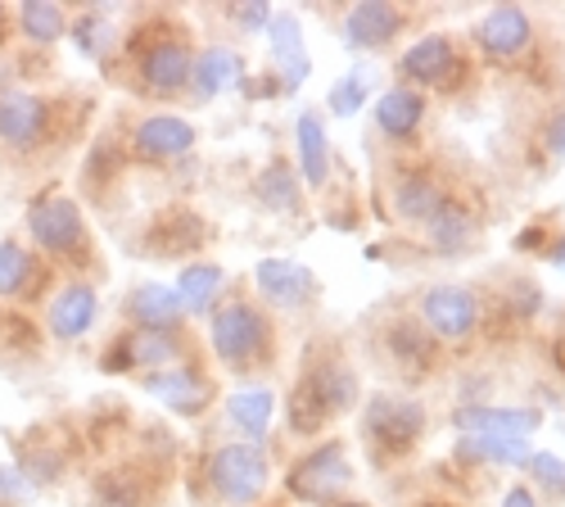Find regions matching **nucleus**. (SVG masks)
Segmentation results:
<instances>
[{
	"mask_svg": "<svg viewBox=\"0 0 565 507\" xmlns=\"http://www.w3.org/2000/svg\"><path fill=\"white\" fill-rule=\"evenodd\" d=\"M470 236H476V222H470V213H461L457 204H444L435 218H430V241L439 250H461Z\"/></svg>",
	"mask_w": 565,
	"mask_h": 507,
	"instance_id": "32",
	"label": "nucleus"
},
{
	"mask_svg": "<svg viewBox=\"0 0 565 507\" xmlns=\"http://www.w3.org/2000/svg\"><path fill=\"white\" fill-rule=\"evenodd\" d=\"M19 28H23V36H28V41L51 45V41H60V36H64L68 19H64V10H60V6H51V0H28V6L19 10Z\"/></svg>",
	"mask_w": 565,
	"mask_h": 507,
	"instance_id": "31",
	"label": "nucleus"
},
{
	"mask_svg": "<svg viewBox=\"0 0 565 507\" xmlns=\"http://www.w3.org/2000/svg\"><path fill=\"white\" fill-rule=\"evenodd\" d=\"M452 68V41L448 36H420L403 55V73L416 82H444Z\"/></svg>",
	"mask_w": 565,
	"mask_h": 507,
	"instance_id": "25",
	"label": "nucleus"
},
{
	"mask_svg": "<svg viewBox=\"0 0 565 507\" xmlns=\"http://www.w3.org/2000/svg\"><path fill=\"white\" fill-rule=\"evenodd\" d=\"M530 14L525 10H515V6H498V10H489L484 19H480V45L489 55H498V60H507V55H521L525 45H530Z\"/></svg>",
	"mask_w": 565,
	"mask_h": 507,
	"instance_id": "15",
	"label": "nucleus"
},
{
	"mask_svg": "<svg viewBox=\"0 0 565 507\" xmlns=\"http://www.w3.org/2000/svg\"><path fill=\"white\" fill-rule=\"evenodd\" d=\"M131 317L140 321V331H172L185 317V308H181L177 291H168V286H140L131 295Z\"/></svg>",
	"mask_w": 565,
	"mask_h": 507,
	"instance_id": "21",
	"label": "nucleus"
},
{
	"mask_svg": "<svg viewBox=\"0 0 565 507\" xmlns=\"http://www.w3.org/2000/svg\"><path fill=\"white\" fill-rule=\"evenodd\" d=\"M362 426H366V440H371L375 453L398 457L420 440V431H426V408H420L416 399L375 394L362 412Z\"/></svg>",
	"mask_w": 565,
	"mask_h": 507,
	"instance_id": "2",
	"label": "nucleus"
},
{
	"mask_svg": "<svg viewBox=\"0 0 565 507\" xmlns=\"http://www.w3.org/2000/svg\"><path fill=\"white\" fill-rule=\"evenodd\" d=\"M390 345H394L403 367H426L430 362V340H426V331H420L416 321H398V327L390 331Z\"/></svg>",
	"mask_w": 565,
	"mask_h": 507,
	"instance_id": "34",
	"label": "nucleus"
},
{
	"mask_svg": "<svg viewBox=\"0 0 565 507\" xmlns=\"http://www.w3.org/2000/svg\"><path fill=\"white\" fill-rule=\"evenodd\" d=\"M457 457L466 463H530V440H493V435H461Z\"/></svg>",
	"mask_w": 565,
	"mask_h": 507,
	"instance_id": "26",
	"label": "nucleus"
},
{
	"mask_svg": "<svg viewBox=\"0 0 565 507\" xmlns=\"http://www.w3.org/2000/svg\"><path fill=\"white\" fill-rule=\"evenodd\" d=\"M420 114H426V101H420L412 86L385 91V96L375 101V123H381V131H390V136H412Z\"/></svg>",
	"mask_w": 565,
	"mask_h": 507,
	"instance_id": "24",
	"label": "nucleus"
},
{
	"mask_svg": "<svg viewBox=\"0 0 565 507\" xmlns=\"http://www.w3.org/2000/svg\"><path fill=\"white\" fill-rule=\"evenodd\" d=\"M530 472L539 476V485H547L552 494H565V463L556 453H530Z\"/></svg>",
	"mask_w": 565,
	"mask_h": 507,
	"instance_id": "37",
	"label": "nucleus"
},
{
	"mask_svg": "<svg viewBox=\"0 0 565 507\" xmlns=\"http://www.w3.org/2000/svg\"><path fill=\"white\" fill-rule=\"evenodd\" d=\"M547 150H552L556 159L565 155V109H561V114L552 118V127H547Z\"/></svg>",
	"mask_w": 565,
	"mask_h": 507,
	"instance_id": "40",
	"label": "nucleus"
},
{
	"mask_svg": "<svg viewBox=\"0 0 565 507\" xmlns=\"http://www.w3.org/2000/svg\"><path fill=\"white\" fill-rule=\"evenodd\" d=\"M45 127H51V105L32 96V91L0 86V141L10 150H32L41 146Z\"/></svg>",
	"mask_w": 565,
	"mask_h": 507,
	"instance_id": "6",
	"label": "nucleus"
},
{
	"mask_svg": "<svg viewBox=\"0 0 565 507\" xmlns=\"http://www.w3.org/2000/svg\"><path fill=\"white\" fill-rule=\"evenodd\" d=\"M299 385L317 399V408L326 412V418H335V412L358 403V377H353L349 362H317Z\"/></svg>",
	"mask_w": 565,
	"mask_h": 507,
	"instance_id": "14",
	"label": "nucleus"
},
{
	"mask_svg": "<svg viewBox=\"0 0 565 507\" xmlns=\"http://www.w3.org/2000/svg\"><path fill=\"white\" fill-rule=\"evenodd\" d=\"M457 431L466 435H493V440H530L539 431L534 408H484V403H461L452 412Z\"/></svg>",
	"mask_w": 565,
	"mask_h": 507,
	"instance_id": "7",
	"label": "nucleus"
},
{
	"mask_svg": "<svg viewBox=\"0 0 565 507\" xmlns=\"http://www.w3.org/2000/svg\"><path fill=\"white\" fill-rule=\"evenodd\" d=\"M398 28H403V14L394 6H381V0H362V6H353L344 19V36H349L353 51H371V45L394 41Z\"/></svg>",
	"mask_w": 565,
	"mask_h": 507,
	"instance_id": "17",
	"label": "nucleus"
},
{
	"mask_svg": "<svg viewBox=\"0 0 565 507\" xmlns=\"http://www.w3.org/2000/svg\"><path fill=\"white\" fill-rule=\"evenodd\" d=\"M226 412H231V422L241 426L245 435H263L271 426V412H276V399L271 390H235L226 399Z\"/></svg>",
	"mask_w": 565,
	"mask_h": 507,
	"instance_id": "28",
	"label": "nucleus"
},
{
	"mask_svg": "<svg viewBox=\"0 0 565 507\" xmlns=\"http://www.w3.org/2000/svg\"><path fill=\"white\" fill-rule=\"evenodd\" d=\"M146 390L154 399H163L172 412H181V418H195V412H204L213 399V385L195 372V367H163V372H154L146 381Z\"/></svg>",
	"mask_w": 565,
	"mask_h": 507,
	"instance_id": "10",
	"label": "nucleus"
},
{
	"mask_svg": "<svg viewBox=\"0 0 565 507\" xmlns=\"http://www.w3.org/2000/svg\"><path fill=\"white\" fill-rule=\"evenodd\" d=\"M502 507H539V498H534L530 489H511V494L502 498Z\"/></svg>",
	"mask_w": 565,
	"mask_h": 507,
	"instance_id": "41",
	"label": "nucleus"
},
{
	"mask_svg": "<svg viewBox=\"0 0 565 507\" xmlns=\"http://www.w3.org/2000/svg\"><path fill=\"white\" fill-rule=\"evenodd\" d=\"M476 295L461 291V286H435L426 295V321H430V331L444 336V340H461L476 331Z\"/></svg>",
	"mask_w": 565,
	"mask_h": 507,
	"instance_id": "9",
	"label": "nucleus"
},
{
	"mask_svg": "<svg viewBox=\"0 0 565 507\" xmlns=\"http://www.w3.org/2000/svg\"><path fill=\"white\" fill-rule=\"evenodd\" d=\"M362 101H366V73H344L335 86H331V109L340 114V118H353L358 109H362Z\"/></svg>",
	"mask_w": 565,
	"mask_h": 507,
	"instance_id": "36",
	"label": "nucleus"
},
{
	"mask_svg": "<svg viewBox=\"0 0 565 507\" xmlns=\"http://www.w3.org/2000/svg\"><path fill=\"white\" fill-rule=\"evenodd\" d=\"M241 55L231 51V45H209V51H200L195 68H191V82L200 96H222V91L241 86Z\"/></svg>",
	"mask_w": 565,
	"mask_h": 507,
	"instance_id": "20",
	"label": "nucleus"
},
{
	"mask_svg": "<svg viewBox=\"0 0 565 507\" xmlns=\"http://www.w3.org/2000/svg\"><path fill=\"white\" fill-rule=\"evenodd\" d=\"M209 480L226 503H254L267 489V453L258 444H226L209 457Z\"/></svg>",
	"mask_w": 565,
	"mask_h": 507,
	"instance_id": "4",
	"label": "nucleus"
},
{
	"mask_svg": "<svg viewBox=\"0 0 565 507\" xmlns=\"http://www.w3.org/2000/svg\"><path fill=\"white\" fill-rule=\"evenodd\" d=\"M299 163H303V181L308 187H326L331 177V141H326V127L317 114H299Z\"/></svg>",
	"mask_w": 565,
	"mask_h": 507,
	"instance_id": "22",
	"label": "nucleus"
},
{
	"mask_svg": "<svg viewBox=\"0 0 565 507\" xmlns=\"http://www.w3.org/2000/svg\"><path fill=\"white\" fill-rule=\"evenodd\" d=\"M222 267L217 263H191V267H181V276H177V299H181V308L185 313H209L213 308V299H217V291H222Z\"/></svg>",
	"mask_w": 565,
	"mask_h": 507,
	"instance_id": "23",
	"label": "nucleus"
},
{
	"mask_svg": "<svg viewBox=\"0 0 565 507\" xmlns=\"http://www.w3.org/2000/svg\"><path fill=\"white\" fill-rule=\"evenodd\" d=\"M177 362V340L172 331H127L109 353V372H131V367H172Z\"/></svg>",
	"mask_w": 565,
	"mask_h": 507,
	"instance_id": "12",
	"label": "nucleus"
},
{
	"mask_svg": "<svg viewBox=\"0 0 565 507\" xmlns=\"http://www.w3.org/2000/svg\"><path fill=\"white\" fill-rule=\"evenodd\" d=\"M209 340H213V353L235 367V372H245V367L254 358H263L267 349V317L245 304V299H235V304H222L213 313V327H209Z\"/></svg>",
	"mask_w": 565,
	"mask_h": 507,
	"instance_id": "1",
	"label": "nucleus"
},
{
	"mask_svg": "<svg viewBox=\"0 0 565 507\" xmlns=\"http://www.w3.org/2000/svg\"><path fill=\"white\" fill-rule=\"evenodd\" d=\"M191 45H185L181 36H168V41H154L146 55H140V77H146L150 91H159V96H172V91H181L185 82H191Z\"/></svg>",
	"mask_w": 565,
	"mask_h": 507,
	"instance_id": "8",
	"label": "nucleus"
},
{
	"mask_svg": "<svg viewBox=\"0 0 565 507\" xmlns=\"http://www.w3.org/2000/svg\"><path fill=\"white\" fill-rule=\"evenodd\" d=\"M0 28H6V10H0Z\"/></svg>",
	"mask_w": 565,
	"mask_h": 507,
	"instance_id": "45",
	"label": "nucleus"
},
{
	"mask_svg": "<svg viewBox=\"0 0 565 507\" xmlns=\"http://www.w3.org/2000/svg\"><path fill=\"white\" fill-rule=\"evenodd\" d=\"M353 480V467L340 444H321L290 467V494L303 503H335V494Z\"/></svg>",
	"mask_w": 565,
	"mask_h": 507,
	"instance_id": "5",
	"label": "nucleus"
},
{
	"mask_svg": "<svg viewBox=\"0 0 565 507\" xmlns=\"http://www.w3.org/2000/svg\"><path fill=\"white\" fill-rule=\"evenodd\" d=\"M335 507H366V503H335Z\"/></svg>",
	"mask_w": 565,
	"mask_h": 507,
	"instance_id": "44",
	"label": "nucleus"
},
{
	"mask_svg": "<svg viewBox=\"0 0 565 507\" xmlns=\"http://www.w3.org/2000/svg\"><path fill=\"white\" fill-rule=\"evenodd\" d=\"M96 498H100V507H140L146 503V485L136 480V472H109V476H100Z\"/></svg>",
	"mask_w": 565,
	"mask_h": 507,
	"instance_id": "33",
	"label": "nucleus"
},
{
	"mask_svg": "<svg viewBox=\"0 0 565 507\" xmlns=\"http://www.w3.org/2000/svg\"><path fill=\"white\" fill-rule=\"evenodd\" d=\"M32 485L19 476V467H0V503H14V498H23Z\"/></svg>",
	"mask_w": 565,
	"mask_h": 507,
	"instance_id": "38",
	"label": "nucleus"
},
{
	"mask_svg": "<svg viewBox=\"0 0 565 507\" xmlns=\"http://www.w3.org/2000/svg\"><path fill=\"white\" fill-rule=\"evenodd\" d=\"M96 291H90L86 282H73V286H64L60 295H55V304H51V336H60V340H77V336H86L90 331V321H96Z\"/></svg>",
	"mask_w": 565,
	"mask_h": 507,
	"instance_id": "18",
	"label": "nucleus"
},
{
	"mask_svg": "<svg viewBox=\"0 0 565 507\" xmlns=\"http://www.w3.org/2000/svg\"><path fill=\"white\" fill-rule=\"evenodd\" d=\"M254 282H258V291H263L271 304H280V308H299V304H308L312 291H317L312 272H308L303 263H290V258H263V263L254 267Z\"/></svg>",
	"mask_w": 565,
	"mask_h": 507,
	"instance_id": "11",
	"label": "nucleus"
},
{
	"mask_svg": "<svg viewBox=\"0 0 565 507\" xmlns=\"http://www.w3.org/2000/svg\"><path fill=\"white\" fill-rule=\"evenodd\" d=\"M267 36H271V60L280 68V82H286V91L303 86V77H308V51H303L299 19L295 14H271Z\"/></svg>",
	"mask_w": 565,
	"mask_h": 507,
	"instance_id": "16",
	"label": "nucleus"
},
{
	"mask_svg": "<svg viewBox=\"0 0 565 507\" xmlns=\"http://www.w3.org/2000/svg\"><path fill=\"white\" fill-rule=\"evenodd\" d=\"M45 272L36 254H28L19 241H0V299H32Z\"/></svg>",
	"mask_w": 565,
	"mask_h": 507,
	"instance_id": "19",
	"label": "nucleus"
},
{
	"mask_svg": "<svg viewBox=\"0 0 565 507\" xmlns=\"http://www.w3.org/2000/svg\"><path fill=\"white\" fill-rule=\"evenodd\" d=\"M200 241H204V226L195 213H172V218L154 222V232H150V250H159V254H185Z\"/></svg>",
	"mask_w": 565,
	"mask_h": 507,
	"instance_id": "29",
	"label": "nucleus"
},
{
	"mask_svg": "<svg viewBox=\"0 0 565 507\" xmlns=\"http://www.w3.org/2000/svg\"><path fill=\"white\" fill-rule=\"evenodd\" d=\"M131 146H136L140 159H177V155H185L195 146V127L185 118H177V114H154V118H146L136 127Z\"/></svg>",
	"mask_w": 565,
	"mask_h": 507,
	"instance_id": "13",
	"label": "nucleus"
},
{
	"mask_svg": "<svg viewBox=\"0 0 565 507\" xmlns=\"http://www.w3.org/2000/svg\"><path fill=\"white\" fill-rule=\"evenodd\" d=\"M552 263H556V267H561V272H565V236H561V241H556V245H552Z\"/></svg>",
	"mask_w": 565,
	"mask_h": 507,
	"instance_id": "42",
	"label": "nucleus"
},
{
	"mask_svg": "<svg viewBox=\"0 0 565 507\" xmlns=\"http://www.w3.org/2000/svg\"><path fill=\"white\" fill-rule=\"evenodd\" d=\"M254 191H258V200H263L267 209H276V213H295V209H299V177L290 172V163H280V159L258 172Z\"/></svg>",
	"mask_w": 565,
	"mask_h": 507,
	"instance_id": "27",
	"label": "nucleus"
},
{
	"mask_svg": "<svg viewBox=\"0 0 565 507\" xmlns=\"http://www.w3.org/2000/svg\"><path fill=\"white\" fill-rule=\"evenodd\" d=\"M444 191L435 187L430 177H403L398 181V213L412 218V222H430L439 209H444Z\"/></svg>",
	"mask_w": 565,
	"mask_h": 507,
	"instance_id": "30",
	"label": "nucleus"
},
{
	"mask_svg": "<svg viewBox=\"0 0 565 507\" xmlns=\"http://www.w3.org/2000/svg\"><path fill=\"white\" fill-rule=\"evenodd\" d=\"M73 41H77V51L82 55H105L109 51V19L105 14H82L77 23H73Z\"/></svg>",
	"mask_w": 565,
	"mask_h": 507,
	"instance_id": "35",
	"label": "nucleus"
},
{
	"mask_svg": "<svg viewBox=\"0 0 565 507\" xmlns=\"http://www.w3.org/2000/svg\"><path fill=\"white\" fill-rule=\"evenodd\" d=\"M28 232H32L36 250L55 254V258L82 263V254H86V222H82L77 200H68V196H41L28 209Z\"/></svg>",
	"mask_w": 565,
	"mask_h": 507,
	"instance_id": "3",
	"label": "nucleus"
},
{
	"mask_svg": "<svg viewBox=\"0 0 565 507\" xmlns=\"http://www.w3.org/2000/svg\"><path fill=\"white\" fill-rule=\"evenodd\" d=\"M235 19H241L245 28H267L271 23V10L267 6H241V10H235Z\"/></svg>",
	"mask_w": 565,
	"mask_h": 507,
	"instance_id": "39",
	"label": "nucleus"
},
{
	"mask_svg": "<svg viewBox=\"0 0 565 507\" xmlns=\"http://www.w3.org/2000/svg\"><path fill=\"white\" fill-rule=\"evenodd\" d=\"M539 236H543V232H539V226H534V232H525V236H521V241H515V245H521V250H530V245H539Z\"/></svg>",
	"mask_w": 565,
	"mask_h": 507,
	"instance_id": "43",
	"label": "nucleus"
}]
</instances>
